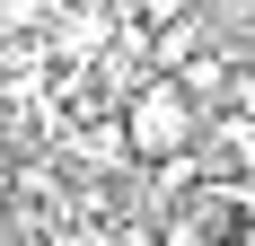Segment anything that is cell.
<instances>
[{
	"label": "cell",
	"instance_id": "6",
	"mask_svg": "<svg viewBox=\"0 0 255 246\" xmlns=\"http://www.w3.org/2000/svg\"><path fill=\"white\" fill-rule=\"evenodd\" d=\"M229 115L255 123V53H238V88H229Z\"/></svg>",
	"mask_w": 255,
	"mask_h": 246
},
{
	"label": "cell",
	"instance_id": "5",
	"mask_svg": "<svg viewBox=\"0 0 255 246\" xmlns=\"http://www.w3.org/2000/svg\"><path fill=\"white\" fill-rule=\"evenodd\" d=\"M158 246H229V238H211L203 220H185V211H167V220H158Z\"/></svg>",
	"mask_w": 255,
	"mask_h": 246
},
{
	"label": "cell",
	"instance_id": "2",
	"mask_svg": "<svg viewBox=\"0 0 255 246\" xmlns=\"http://www.w3.org/2000/svg\"><path fill=\"white\" fill-rule=\"evenodd\" d=\"M194 158H203L211 185H255V123H247V115H211Z\"/></svg>",
	"mask_w": 255,
	"mask_h": 246
},
{
	"label": "cell",
	"instance_id": "4",
	"mask_svg": "<svg viewBox=\"0 0 255 246\" xmlns=\"http://www.w3.org/2000/svg\"><path fill=\"white\" fill-rule=\"evenodd\" d=\"M132 18L150 26V35H167V26H185V18H203V0H132Z\"/></svg>",
	"mask_w": 255,
	"mask_h": 246
},
{
	"label": "cell",
	"instance_id": "3",
	"mask_svg": "<svg viewBox=\"0 0 255 246\" xmlns=\"http://www.w3.org/2000/svg\"><path fill=\"white\" fill-rule=\"evenodd\" d=\"M53 158H62V167H88V176H115V167H141V158H132V141H124V115H106V123H71Z\"/></svg>",
	"mask_w": 255,
	"mask_h": 246
},
{
	"label": "cell",
	"instance_id": "1",
	"mask_svg": "<svg viewBox=\"0 0 255 246\" xmlns=\"http://www.w3.org/2000/svg\"><path fill=\"white\" fill-rule=\"evenodd\" d=\"M115 115H124V141H132V158H141V167H176V158H194V149H203V123H211L176 79H158V71L132 79Z\"/></svg>",
	"mask_w": 255,
	"mask_h": 246
}]
</instances>
